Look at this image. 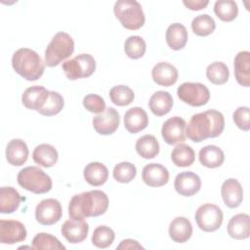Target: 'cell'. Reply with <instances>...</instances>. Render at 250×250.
I'll return each mask as SVG.
<instances>
[{
  "mask_svg": "<svg viewBox=\"0 0 250 250\" xmlns=\"http://www.w3.org/2000/svg\"><path fill=\"white\" fill-rule=\"evenodd\" d=\"M192 234V226L186 217H177L169 225V236L177 243L188 241Z\"/></svg>",
  "mask_w": 250,
  "mask_h": 250,
  "instance_id": "cell-22",
  "label": "cell"
},
{
  "mask_svg": "<svg viewBox=\"0 0 250 250\" xmlns=\"http://www.w3.org/2000/svg\"><path fill=\"white\" fill-rule=\"evenodd\" d=\"M151 76L156 84L169 87L177 82L179 73L178 69L173 64L167 62H160L153 66Z\"/></svg>",
  "mask_w": 250,
  "mask_h": 250,
  "instance_id": "cell-19",
  "label": "cell"
},
{
  "mask_svg": "<svg viewBox=\"0 0 250 250\" xmlns=\"http://www.w3.org/2000/svg\"><path fill=\"white\" fill-rule=\"evenodd\" d=\"M144 247L134 239H124L120 242V244L117 246V249H143Z\"/></svg>",
  "mask_w": 250,
  "mask_h": 250,
  "instance_id": "cell-45",
  "label": "cell"
},
{
  "mask_svg": "<svg viewBox=\"0 0 250 250\" xmlns=\"http://www.w3.org/2000/svg\"><path fill=\"white\" fill-rule=\"evenodd\" d=\"M225 128L224 115L215 109L193 114L186 127V135L194 143H200L208 138H216Z\"/></svg>",
  "mask_w": 250,
  "mask_h": 250,
  "instance_id": "cell-1",
  "label": "cell"
},
{
  "mask_svg": "<svg viewBox=\"0 0 250 250\" xmlns=\"http://www.w3.org/2000/svg\"><path fill=\"white\" fill-rule=\"evenodd\" d=\"M148 125V116L146 112L139 106L128 109L124 115V126L131 134H136Z\"/></svg>",
  "mask_w": 250,
  "mask_h": 250,
  "instance_id": "cell-21",
  "label": "cell"
},
{
  "mask_svg": "<svg viewBox=\"0 0 250 250\" xmlns=\"http://www.w3.org/2000/svg\"><path fill=\"white\" fill-rule=\"evenodd\" d=\"M159 148L158 141L152 135H144L136 142V151L146 159L155 157L159 153Z\"/></svg>",
  "mask_w": 250,
  "mask_h": 250,
  "instance_id": "cell-31",
  "label": "cell"
},
{
  "mask_svg": "<svg viewBox=\"0 0 250 250\" xmlns=\"http://www.w3.org/2000/svg\"><path fill=\"white\" fill-rule=\"evenodd\" d=\"M232 119L235 125L242 131H248L250 128L249 124V107L239 106L235 109L232 114Z\"/></svg>",
  "mask_w": 250,
  "mask_h": 250,
  "instance_id": "cell-43",
  "label": "cell"
},
{
  "mask_svg": "<svg viewBox=\"0 0 250 250\" xmlns=\"http://www.w3.org/2000/svg\"><path fill=\"white\" fill-rule=\"evenodd\" d=\"M142 179L148 187H162L169 181V172L161 164L149 163L143 168Z\"/></svg>",
  "mask_w": 250,
  "mask_h": 250,
  "instance_id": "cell-17",
  "label": "cell"
},
{
  "mask_svg": "<svg viewBox=\"0 0 250 250\" xmlns=\"http://www.w3.org/2000/svg\"><path fill=\"white\" fill-rule=\"evenodd\" d=\"M109 97L111 102L119 106H124L130 104L134 98V92L131 88L126 85H117L110 89Z\"/></svg>",
  "mask_w": 250,
  "mask_h": 250,
  "instance_id": "cell-37",
  "label": "cell"
},
{
  "mask_svg": "<svg viewBox=\"0 0 250 250\" xmlns=\"http://www.w3.org/2000/svg\"><path fill=\"white\" fill-rule=\"evenodd\" d=\"M63 237L70 243H80L86 239L89 225L84 220H66L61 229Z\"/></svg>",
  "mask_w": 250,
  "mask_h": 250,
  "instance_id": "cell-15",
  "label": "cell"
},
{
  "mask_svg": "<svg viewBox=\"0 0 250 250\" xmlns=\"http://www.w3.org/2000/svg\"><path fill=\"white\" fill-rule=\"evenodd\" d=\"M26 229L22 223L16 220L0 221V242L3 244H15L26 238Z\"/></svg>",
  "mask_w": 250,
  "mask_h": 250,
  "instance_id": "cell-12",
  "label": "cell"
},
{
  "mask_svg": "<svg viewBox=\"0 0 250 250\" xmlns=\"http://www.w3.org/2000/svg\"><path fill=\"white\" fill-rule=\"evenodd\" d=\"M174 187L179 194L183 196H192L199 191L201 180L197 174L191 171H186L176 176Z\"/></svg>",
  "mask_w": 250,
  "mask_h": 250,
  "instance_id": "cell-14",
  "label": "cell"
},
{
  "mask_svg": "<svg viewBox=\"0 0 250 250\" xmlns=\"http://www.w3.org/2000/svg\"><path fill=\"white\" fill-rule=\"evenodd\" d=\"M64 105V101L62 96L55 91H50L49 98L45 103L44 106L39 110V113L44 116L56 115L62 109Z\"/></svg>",
  "mask_w": 250,
  "mask_h": 250,
  "instance_id": "cell-41",
  "label": "cell"
},
{
  "mask_svg": "<svg viewBox=\"0 0 250 250\" xmlns=\"http://www.w3.org/2000/svg\"><path fill=\"white\" fill-rule=\"evenodd\" d=\"M27 145L21 139L11 140L6 146V159L13 166H21L28 158Z\"/></svg>",
  "mask_w": 250,
  "mask_h": 250,
  "instance_id": "cell-20",
  "label": "cell"
},
{
  "mask_svg": "<svg viewBox=\"0 0 250 250\" xmlns=\"http://www.w3.org/2000/svg\"><path fill=\"white\" fill-rule=\"evenodd\" d=\"M96 69V61L90 54H80L62 63V70L70 80L91 76Z\"/></svg>",
  "mask_w": 250,
  "mask_h": 250,
  "instance_id": "cell-7",
  "label": "cell"
},
{
  "mask_svg": "<svg viewBox=\"0 0 250 250\" xmlns=\"http://www.w3.org/2000/svg\"><path fill=\"white\" fill-rule=\"evenodd\" d=\"M50 95V91L47 90L45 87L40 85H34L28 87L21 96L22 104L32 110H39L44 106L45 103L47 102Z\"/></svg>",
  "mask_w": 250,
  "mask_h": 250,
  "instance_id": "cell-16",
  "label": "cell"
},
{
  "mask_svg": "<svg viewBox=\"0 0 250 250\" xmlns=\"http://www.w3.org/2000/svg\"><path fill=\"white\" fill-rule=\"evenodd\" d=\"M33 249H65V246L54 235L46 232L37 233L32 239Z\"/></svg>",
  "mask_w": 250,
  "mask_h": 250,
  "instance_id": "cell-39",
  "label": "cell"
},
{
  "mask_svg": "<svg viewBox=\"0 0 250 250\" xmlns=\"http://www.w3.org/2000/svg\"><path fill=\"white\" fill-rule=\"evenodd\" d=\"M146 50V41L138 35L130 36L124 43V51L126 55L133 60L142 58Z\"/></svg>",
  "mask_w": 250,
  "mask_h": 250,
  "instance_id": "cell-36",
  "label": "cell"
},
{
  "mask_svg": "<svg viewBox=\"0 0 250 250\" xmlns=\"http://www.w3.org/2000/svg\"><path fill=\"white\" fill-rule=\"evenodd\" d=\"M223 212L215 204L206 203L199 206L195 212V221L200 229L211 232L217 230L223 223Z\"/></svg>",
  "mask_w": 250,
  "mask_h": 250,
  "instance_id": "cell-9",
  "label": "cell"
},
{
  "mask_svg": "<svg viewBox=\"0 0 250 250\" xmlns=\"http://www.w3.org/2000/svg\"><path fill=\"white\" fill-rule=\"evenodd\" d=\"M214 12L221 21H231L237 17L238 7L235 1L219 0L215 2Z\"/></svg>",
  "mask_w": 250,
  "mask_h": 250,
  "instance_id": "cell-33",
  "label": "cell"
},
{
  "mask_svg": "<svg viewBox=\"0 0 250 250\" xmlns=\"http://www.w3.org/2000/svg\"><path fill=\"white\" fill-rule=\"evenodd\" d=\"M184 5L188 8L189 10H192V11H198V10H201V9H204L208 4H209V1L208 0H188V1H183Z\"/></svg>",
  "mask_w": 250,
  "mask_h": 250,
  "instance_id": "cell-44",
  "label": "cell"
},
{
  "mask_svg": "<svg viewBox=\"0 0 250 250\" xmlns=\"http://www.w3.org/2000/svg\"><path fill=\"white\" fill-rule=\"evenodd\" d=\"M171 159L178 167H188L194 162L195 152L188 145L179 144L172 150Z\"/></svg>",
  "mask_w": 250,
  "mask_h": 250,
  "instance_id": "cell-32",
  "label": "cell"
},
{
  "mask_svg": "<svg viewBox=\"0 0 250 250\" xmlns=\"http://www.w3.org/2000/svg\"><path fill=\"white\" fill-rule=\"evenodd\" d=\"M186 121L179 116L167 119L162 126L161 136L168 145H177L186 141Z\"/></svg>",
  "mask_w": 250,
  "mask_h": 250,
  "instance_id": "cell-11",
  "label": "cell"
},
{
  "mask_svg": "<svg viewBox=\"0 0 250 250\" xmlns=\"http://www.w3.org/2000/svg\"><path fill=\"white\" fill-rule=\"evenodd\" d=\"M206 76L208 80L215 85H223L229 80V71L222 62H214L206 68Z\"/></svg>",
  "mask_w": 250,
  "mask_h": 250,
  "instance_id": "cell-34",
  "label": "cell"
},
{
  "mask_svg": "<svg viewBox=\"0 0 250 250\" xmlns=\"http://www.w3.org/2000/svg\"><path fill=\"white\" fill-rule=\"evenodd\" d=\"M166 42L168 46L175 51L183 49L188 41L187 28L182 23H172L166 30Z\"/></svg>",
  "mask_w": 250,
  "mask_h": 250,
  "instance_id": "cell-29",
  "label": "cell"
},
{
  "mask_svg": "<svg viewBox=\"0 0 250 250\" xmlns=\"http://www.w3.org/2000/svg\"><path fill=\"white\" fill-rule=\"evenodd\" d=\"M92 123L97 133L110 135L117 130L120 123V116L115 108L107 107L104 112L94 116Z\"/></svg>",
  "mask_w": 250,
  "mask_h": 250,
  "instance_id": "cell-13",
  "label": "cell"
},
{
  "mask_svg": "<svg viewBox=\"0 0 250 250\" xmlns=\"http://www.w3.org/2000/svg\"><path fill=\"white\" fill-rule=\"evenodd\" d=\"M224 203L229 208L238 207L243 200V189L240 183L233 178L226 180L221 188Z\"/></svg>",
  "mask_w": 250,
  "mask_h": 250,
  "instance_id": "cell-18",
  "label": "cell"
},
{
  "mask_svg": "<svg viewBox=\"0 0 250 250\" xmlns=\"http://www.w3.org/2000/svg\"><path fill=\"white\" fill-rule=\"evenodd\" d=\"M83 105L88 111L98 113V114L105 110L104 100L101 96L96 94L86 95L83 99Z\"/></svg>",
  "mask_w": 250,
  "mask_h": 250,
  "instance_id": "cell-42",
  "label": "cell"
},
{
  "mask_svg": "<svg viewBox=\"0 0 250 250\" xmlns=\"http://www.w3.org/2000/svg\"><path fill=\"white\" fill-rule=\"evenodd\" d=\"M228 233L234 239H246L250 234V217L247 214H236L228 224Z\"/></svg>",
  "mask_w": 250,
  "mask_h": 250,
  "instance_id": "cell-23",
  "label": "cell"
},
{
  "mask_svg": "<svg viewBox=\"0 0 250 250\" xmlns=\"http://www.w3.org/2000/svg\"><path fill=\"white\" fill-rule=\"evenodd\" d=\"M115 233L112 229L106 226H99L92 235V243L98 248H107L114 240Z\"/></svg>",
  "mask_w": 250,
  "mask_h": 250,
  "instance_id": "cell-38",
  "label": "cell"
},
{
  "mask_svg": "<svg viewBox=\"0 0 250 250\" xmlns=\"http://www.w3.org/2000/svg\"><path fill=\"white\" fill-rule=\"evenodd\" d=\"M62 210L59 200L47 198L40 201L35 209V219L43 226H51L62 218Z\"/></svg>",
  "mask_w": 250,
  "mask_h": 250,
  "instance_id": "cell-10",
  "label": "cell"
},
{
  "mask_svg": "<svg viewBox=\"0 0 250 250\" xmlns=\"http://www.w3.org/2000/svg\"><path fill=\"white\" fill-rule=\"evenodd\" d=\"M234 76L237 83L243 87L250 85V53L241 51L234 58Z\"/></svg>",
  "mask_w": 250,
  "mask_h": 250,
  "instance_id": "cell-24",
  "label": "cell"
},
{
  "mask_svg": "<svg viewBox=\"0 0 250 250\" xmlns=\"http://www.w3.org/2000/svg\"><path fill=\"white\" fill-rule=\"evenodd\" d=\"M192 31L198 36H207L211 34L215 28L216 23L213 18L207 14L196 16L191 21Z\"/></svg>",
  "mask_w": 250,
  "mask_h": 250,
  "instance_id": "cell-35",
  "label": "cell"
},
{
  "mask_svg": "<svg viewBox=\"0 0 250 250\" xmlns=\"http://www.w3.org/2000/svg\"><path fill=\"white\" fill-rule=\"evenodd\" d=\"M108 207L107 195L99 189L75 194L68 204V215L74 220L98 217L105 213Z\"/></svg>",
  "mask_w": 250,
  "mask_h": 250,
  "instance_id": "cell-2",
  "label": "cell"
},
{
  "mask_svg": "<svg viewBox=\"0 0 250 250\" xmlns=\"http://www.w3.org/2000/svg\"><path fill=\"white\" fill-rule=\"evenodd\" d=\"M74 51V41L65 32H58L45 50V64L53 67L70 57Z\"/></svg>",
  "mask_w": 250,
  "mask_h": 250,
  "instance_id": "cell-5",
  "label": "cell"
},
{
  "mask_svg": "<svg viewBox=\"0 0 250 250\" xmlns=\"http://www.w3.org/2000/svg\"><path fill=\"white\" fill-rule=\"evenodd\" d=\"M84 179L85 181L94 187L104 185L108 178V170L101 162H91L84 168Z\"/></svg>",
  "mask_w": 250,
  "mask_h": 250,
  "instance_id": "cell-27",
  "label": "cell"
},
{
  "mask_svg": "<svg viewBox=\"0 0 250 250\" xmlns=\"http://www.w3.org/2000/svg\"><path fill=\"white\" fill-rule=\"evenodd\" d=\"M14 70L28 81L38 80L45 70V63L41 57L33 50L21 48L12 57Z\"/></svg>",
  "mask_w": 250,
  "mask_h": 250,
  "instance_id": "cell-3",
  "label": "cell"
},
{
  "mask_svg": "<svg viewBox=\"0 0 250 250\" xmlns=\"http://www.w3.org/2000/svg\"><path fill=\"white\" fill-rule=\"evenodd\" d=\"M115 17L123 27L130 30L141 28L146 21L143 8L136 0H119L113 7Z\"/></svg>",
  "mask_w": 250,
  "mask_h": 250,
  "instance_id": "cell-4",
  "label": "cell"
},
{
  "mask_svg": "<svg viewBox=\"0 0 250 250\" xmlns=\"http://www.w3.org/2000/svg\"><path fill=\"white\" fill-rule=\"evenodd\" d=\"M173 106V98L166 91L155 92L148 101V107L150 111L156 116L167 114Z\"/></svg>",
  "mask_w": 250,
  "mask_h": 250,
  "instance_id": "cell-25",
  "label": "cell"
},
{
  "mask_svg": "<svg viewBox=\"0 0 250 250\" xmlns=\"http://www.w3.org/2000/svg\"><path fill=\"white\" fill-rule=\"evenodd\" d=\"M17 180L21 188L36 194L46 193L52 188L50 176L37 166H27L21 169Z\"/></svg>",
  "mask_w": 250,
  "mask_h": 250,
  "instance_id": "cell-6",
  "label": "cell"
},
{
  "mask_svg": "<svg viewBox=\"0 0 250 250\" xmlns=\"http://www.w3.org/2000/svg\"><path fill=\"white\" fill-rule=\"evenodd\" d=\"M32 158L36 164L49 168L57 163L59 155L55 146L49 144H41L34 148Z\"/></svg>",
  "mask_w": 250,
  "mask_h": 250,
  "instance_id": "cell-26",
  "label": "cell"
},
{
  "mask_svg": "<svg viewBox=\"0 0 250 250\" xmlns=\"http://www.w3.org/2000/svg\"><path fill=\"white\" fill-rule=\"evenodd\" d=\"M177 95L180 100L191 106L204 105L210 99L208 88L204 84L197 82L182 83L177 90Z\"/></svg>",
  "mask_w": 250,
  "mask_h": 250,
  "instance_id": "cell-8",
  "label": "cell"
},
{
  "mask_svg": "<svg viewBox=\"0 0 250 250\" xmlns=\"http://www.w3.org/2000/svg\"><path fill=\"white\" fill-rule=\"evenodd\" d=\"M198 158L203 166L207 168H217L224 163L225 154L219 146L209 145L199 150Z\"/></svg>",
  "mask_w": 250,
  "mask_h": 250,
  "instance_id": "cell-30",
  "label": "cell"
},
{
  "mask_svg": "<svg viewBox=\"0 0 250 250\" xmlns=\"http://www.w3.org/2000/svg\"><path fill=\"white\" fill-rule=\"evenodd\" d=\"M112 175L115 181L122 184H127L136 177L137 169L131 162L123 161L114 166Z\"/></svg>",
  "mask_w": 250,
  "mask_h": 250,
  "instance_id": "cell-40",
  "label": "cell"
},
{
  "mask_svg": "<svg viewBox=\"0 0 250 250\" xmlns=\"http://www.w3.org/2000/svg\"><path fill=\"white\" fill-rule=\"evenodd\" d=\"M19 191L12 187H2L0 190V212L2 214H11L15 212L21 201Z\"/></svg>",
  "mask_w": 250,
  "mask_h": 250,
  "instance_id": "cell-28",
  "label": "cell"
}]
</instances>
